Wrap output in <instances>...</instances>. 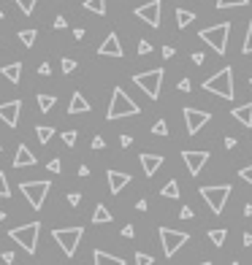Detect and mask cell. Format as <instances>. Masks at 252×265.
<instances>
[{"mask_svg":"<svg viewBox=\"0 0 252 265\" xmlns=\"http://www.w3.org/2000/svg\"><path fill=\"white\" fill-rule=\"evenodd\" d=\"M98 54L101 57H125V49H122V44H119L117 33H108L106 41L98 46Z\"/></svg>","mask_w":252,"mask_h":265,"instance_id":"obj_14","label":"cell"},{"mask_svg":"<svg viewBox=\"0 0 252 265\" xmlns=\"http://www.w3.org/2000/svg\"><path fill=\"white\" fill-rule=\"evenodd\" d=\"M38 233H41V222H30V224H22V227L8 230V238H14L27 255H33L38 246Z\"/></svg>","mask_w":252,"mask_h":265,"instance_id":"obj_5","label":"cell"},{"mask_svg":"<svg viewBox=\"0 0 252 265\" xmlns=\"http://www.w3.org/2000/svg\"><path fill=\"white\" fill-rule=\"evenodd\" d=\"M36 38H38L36 30H22L19 33V41L25 44V46H36Z\"/></svg>","mask_w":252,"mask_h":265,"instance_id":"obj_29","label":"cell"},{"mask_svg":"<svg viewBox=\"0 0 252 265\" xmlns=\"http://www.w3.org/2000/svg\"><path fill=\"white\" fill-rule=\"evenodd\" d=\"M176 87H179L182 92H190V89H193V82H190V79H182V82L176 84Z\"/></svg>","mask_w":252,"mask_h":265,"instance_id":"obj_43","label":"cell"},{"mask_svg":"<svg viewBox=\"0 0 252 265\" xmlns=\"http://www.w3.org/2000/svg\"><path fill=\"white\" fill-rule=\"evenodd\" d=\"M150 51H152V44H150V41H139V54H141V57L150 54Z\"/></svg>","mask_w":252,"mask_h":265,"instance_id":"obj_41","label":"cell"},{"mask_svg":"<svg viewBox=\"0 0 252 265\" xmlns=\"http://www.w3.org/2000/svg\"><path fill=\"white\" fill-rule=\"evenodd\" d=\"M242 241H244V246H252V233H244Z\"/></svg>","mask_w":252,"mask_h":265,"instance_id":"obj_55","label":"cell"},{"mask_svg":"<svg viewBox=\"0 0 252 265\" xmlns=\"http://www.w3.org/2000/svg\"><path fill=\"white\" fill-rule=\"evenodd\" d=\"M133 233H136L133 224H125V227H122V238H133Z\"/></svg>","mask_w":252,"mask_h":265,"instance_id":"obj_46","label":"cell"},{"mask_svg":"<svg viewBox=\"0 0 252 265\" xmlns=\"http://www.w3.org/2000/svg\"><path fill=\"white\" fill-rule=\"evenodd\" d=\"M242 51H244V54H252V22H250V27H247V36H244Z\"/></svg>","mask_w":252,"mask_h":265,"instance_id":"obj_33","label":"cell"},{"mask_svg":"<svg viewBox=\"0 0 252 265\" xmlns=\"http://www.w3.org/2000/svg\"><path fill=\"white\" fill-rule=\"evenodd\" d=\"M182 160H185L190 176H198L203 171V165L209 163V152H206V149H185V152H182Z\"/></svg>","mask_w":252,"mask_h":265,"instance_id":"obj_10","label":"cell"},{"mask_svg":"<svg viewBox=\"0 0 252 265\" xmlns=\"http://www.w3.org/2000/svg\"><path fill=\"white\" fill-rule=\"evenodd\" d=\"M141 108L136 106V100L128 95L122 87H117L111 92V103H108V111H106V117L108 119H122V117H136Z\"/></svg>","mask_w":252,"mask_h":265,"instance_id":"obj_1","label":"cell"},{"mask_svg":"<svg viewBox=\"0 0 252 265\" xmlns=\"http://www.w3.org/2000/svg\"><path fill=\"white\" fill-rule=\"evenodd\" d=\"M82 235H84V227H54L51 230V238H54V244L62 249L65 257L76 255L79 244H82Z\"/></svg>","mask_w":252,"mask_h":265,"instance_id":"obj_2","label":"cell"},{"mask_svg":"<svg viewBox=\"0 0 252 265\" xmlns=\"http://www.w3.org/2000/svg\"><path fill=\"white\" fill-rule=\"evenodd\" d=\"M160 8H163L160 0H150V3L136 8V16H139L141 22H147L150 27H160Z\"/></svg>","mask_w":252,"mask_h":265,"instance_id":"obj_11","label":"cell"},{"mask_svg":"<svg viewBox=\"0 0 252 265\" xmlns=\"http://www.w3.org/2000/svg\"><path fill=\"white\" fill-rule=\"evenodd\" d=\"M11 189H8V181H5V174H0V198H8Z\"/></svg>","mask_w":252,"mask_h":265,"instance_id":"obj_36","label":"cell"},{"mask_svg":"<svg viewBox=\"0 0 252 265\" xmlns=\"http://www.w3.org/2000/svg\"><path fill=\"white\" fill-rule=\"evenodd\" d=\"M187 238H190V235H187V233H182V230L160 227V244H163V252H165V257H174L176 252H179L182 246L187 244Z\"/></svg>","mask_w":252,"mask_h":265,"instance_id":"obj_8","label":"cell"},{"mask_svg":"<svg viewBox=\"0 0 252 265\" xmlns=\"http://www.w3.org/2000/svg\"><path fill=\"white\" fill-rule=\"evenodd\" d=\"M250 0H217V8H239V5H247Z\"/></svg>","mask_w":252,"mask_h":265,"instance_id":"obj_30","label":"cell"},{"mask_svg":"<svg viewBox=\"0 0 252 265\" xmlns=\"http://www.w3.org/2000/svg\"><path fill=\"white\" fill-rule=\"evenodd\" d=\"M231 265H242V263H231Z\"/></svg>","mask_w":252,"mask_h":265,"instance_id":"obj_59","label":"cell"},{"mask_svg":"<svg viewBox=\"0 0 252 265\" xmlns=\"http://www.w3.org/2000/svg\"><path fill=\"white\" fill-rule=\"evenodd\" d=\"M62 141H65V146H73L76 143V130H65L62 132Z\"/></svg>","mask_w":252,"mask_h":265,"instance_id":"obj_35","label":"cell"},{"mask_svg":"<svg viewBox=\"0 0 252 265\" xmlns=\"http://www.w3.org/2000/svg\"><path fill=\"white\" fill-rule=\"evenodd\" d=\"M139 160H141V168H144L147 176H154L160 171V165H163V154H154V152H144Z\"/></svg>","mask_w":252,"mask_h":265,"instance_id":"obj_15","label":"cell"},{"mask_svg":"<svg viewBox=\"0 0 252 265\" xmlns=\"http://www.w3.org/2000/svg\"><path fill=\"white\" fill-rule=\"evenodd\" d=\"M244 217H252V203L244 206Z\"/></svg>","mask_w":252,"mask_h":265,"instance_id":"obj_56","label":"cell"},{"mask_svg":"<svg viewBox=\"0 0 252 265\" xmlns=\"http://www.w3.org/2000/svg\"><path fill=\"white\" fill-rule=\"evenodd\" d=\"M76 71V62L71 60V57H65V60H62V73H73Z\"/></svg>","mask_w":252,"mask_h":265,"instance_id":"obj_38","label":"cell"},{"mask_svg":"<svg viewBox=\"0 0 252 265\" xmlns=\"http://www.w3.org/2000/svg\"><path fill=\"white\" fill-rule=\"evenodd\" d=\"M0 257H3V263H5V265H14V260H16V255H14V252H3Z\"/></svg>","mask_w":252,"mask_h":265,"instance_id":"obj_44","label":"cell"},{"mask_svg":"<svg viewBox=\"0 0 252 265\" xmlns=\"http://www.w3.org/2000/svg\"><path fill=\"white\" fill-rule=\"evenodd\" d=\"M203 89L206 92H214V95L225 97V100H233V95H236V89H233V71H231V68L217 71L214 76H209L203 82Z\"/></svg>","mask_w":252,"mask_h":265,"instance_id":"obj_3","label":"cell"},{"mask_svg":"<svg viewBox=\"0 0 252 265\" xmlns=\"http://www.w3.org/2000/svg\"><path fill=\"white\" fill-rule=\"evenodd\" d=\"M239 176H242L247 184H252V165H247V168H242V171H239Z\"/></svg>","mask_w":252,"mask_h":265,"instance_id":"obj_39","label":"cell"},{"mask_svg":"<svg viewBox=\"0 0 252 265\" xmlns=\"http://www.w3.org/2000/svg\"><path fill=\"white\" fill-rule=\"evenodd\" d=\"M36 100H38V108H41L44 114H49L51 106H54V95H38Z\"/></svg>","mask_w":252,"mask_h":265,"instance_id":"obj_27","label":"cell"},{"mask_svg":"<svg viewBox=\"0 0 252 265\" xmlns=\"http://www.w3.org/2000/svg\"><path fill=\"white\" fill-rule=\"evenodd\" d=\"M160 195H163V198H168V200H176V198H179V184H176V181H168V184H163V189H160Z\"/></svg>","mask_w":252,"mask_h":265,"instance_id":"obj_24","label":"cell"},{"mask_svg":"<svg viewBox=\"0 0 252 265\" xmlns=\"http://www.w3.org/2000/svg\"><path fill=\"white\" fill-rule=\"evenodd\" d=\"M228 36H231V22H222V25H214V27H203V30L198 33V38H201L203 44H209L217 54H225Z\"/></svg>","mask_w":252,"mask_h":265,"instance_id":"obj_4","label":"cell"},{"mask_svg":"<svg viewBox=\"0 0 252 265\" xmlns=\"http://www.w3.org/2000/svg\"><path fill=\"white\" fill-rule=\"evenodd\" d=\"M84 8L103 16V14H106V0H84Z\"/></svg>","mask_w":252,"mask_h":265,"instance_id":"obj_25","label":"cell"},{"mask_svg":"<svg viewBox=\"0 0 252 265\" xmlns=\"http://www.w3.org/2000/svg\"><path fill=\"white\" fill-rule=\"evenodd\" d=\"M38 73H41V76H49V73H51V65H49V62H44V65L38 68Z\"/></svg>","mask_w":252,"mask_h":265,"instance_id":"obj_49","label":"cell"},{"mask_svg":"<svg viewBox=\"0 0 252 265\" xmlns=\"http://www.w3.org/2000/svg\"><path fill=\"white\" fill-rule=\"evenodd\" d=\"M5 220V211H0V222H3Z\"/></svg>","mask_w":252,"mask_h":265,"instance_id":"obj_57","label":"cell"},{"mask_svg":"<svg viewBox=\"0 0 252 265\" xmlns=\"http://www.w3.org/2000/svg\"><path fill=\"white\" fill-rule=\"evenodd\" d=\"M65 27H68L65 16H57V19H54V30H65Z\"/></svg>","mask_w":252,"mask_h":265,"instance_id":"obj_45","label":"cell"},{"mask_svg":"<svg viewBox=\"0 0 252 265\" xmlns=\"http://www.w3.org/2000/svg\"><path fill=\"white\" fill-rule=\"evenodd\" d=\"M130 184V174H122V171H108V189L111 195H119L125 187Z\"/></svg>","mask_w":252,"mask_h":265,"instance_id":"obj_16","label":"cell"},{"mask_svg":"<svg viewBox=\"0 0 252 265\" xmlns=\"http://www.w3.org/2000/svg\"><path fill=\"white\" fill-rule=\"evenodd\" d=\"M119 143H122V146H130V143H133V138H130V135H119Z\"/></svg>","mask_w":252,"mask_h":265,"instance_id":"obj_51","label":"cell"},{"mask_svg":"<svg viewBox=\"0 0 252 265\" xmlns=\"http://www.w3.org/2000/svg\"><path fill=\"white\" fill-rule=\"evenodd\" d=\"M236 143H239V141H236V138H231V135H228V138H225V149H236Z\"/></svg>","mask_w":252,"mask_h":265,"instance_id":"obj_50","label":"cell"},{"mask_svg":"<svg viewBox=\"0 0 252 265\" xmlns=\"http://www.w3.org/2000/svg\"><path fill=\"white\" fill-rule=\"evenodd\" d=\"M152 132L154 135H168V125H165V119H157V122L152 125Z\"/></svg>","mask_w":252,"mask_h":265,"instance_id":"obj_32","label":"cell"},{"mask_svg":"<svg viewBox=\"0 0 252 265\" xmlns=\"http://www.w3.org/2000/svg\"><path fill=\"white\" fill-rule=\"evenodd\" d=\"M0 19H3V11H0Z\"/></svg>","mask_w":252,"mask_h":265,"instance_id":"obj_60","label":"cell"},{"mask_svg":"<svg viewBox=\"0 0 252 265\" xmlns=\"http://www.w3.org/2000/svg\"><path fill=\"white\" fill-rule=\"evenodd\" d=\"M179 217L182 220H193V217H196V211L190 209V206H182V211H179Z\"/></svg>","mask_w":252,"mask_h":265,"instance_id":"obj_40","label":"cell"},{"mask_svg":"<svg viewBox=\"0 0 252 265\" xmlns=\"http://www.w3.org/2000/svg\"><path fill=\"white\" fill-rule=\"evenodd\" d=\"M36 3H38V0H16V5L22 8V14H25V16H30V14H33Z\"/></svg>","mask_w":252,"mask_h":265,"instance_id":"obj_31","label":"cell"},{"mask_svg":"<svg viewBox=\"0 0 252 265\" xmlns=\"http://www.w3.org/2000/svg\"><path fill=\"white\" fill-rule=\"evenodd\" d=\"M136 209H139V211H147V209H150V203H147V200H139V203H136Z\"/></svg>","mask_w":252,"mask_h":265,"instance_id":"obj_54","label":"cell"},{"mask_svg":"<svg viewBox=\"0 0 252 265\" xmlns=\"http://www.w3.org/2000/svg\"><path fill=\"white\" fill-rule=\"evenodd\" d=\"M231 117L236 119V122H242L244 128H252V103H244V106H236L231 111Z\"/></svg>","mask_w":252,"mask_h":265,"instance_id":"obj_18","label":"cell"},{"mask_svg":"<svg viewBox=\"0 0 252 265\" xmlns=\"http://www.w3.org/2000/svg\"><path fill=\"white\" fill-rule=\"evenodd\" d=\"M174 54H176V49H174V46H163V57H165V60H171Z\"/></svg>","mask_w":252,"mask_h":265,"instance_id":"obj_47","label":"cell"},{"mask_svg":"<svg viewBox=\"0 0 252 265\" xmlns=\"http://www.w3.org/2000/svg\"><path fill=\"white\" fill-rule=\"evenodd\" d=\"M193 19H196V14H193V11H185V8H176V27H182V30H185V27L190 25Z\"/></svg>","mask_w":252,"mask_h":265,"instance_id":"obj_23","label":"cell"},{"mask_svg":"<svg viewBox=\"0 0 252 265\" xmlns=\"http://www.w3.org/2000/svg\"><path fill=\"white\" fill-rule=\"evenodd\" d=\"M198 265H211V263H198Z\"/></svg>","mask_w":252,"mask_h":265,"instance_id":"obj_58","label":"cell"},{"mask_svg":"<svg viewBox=\"0 0 252 265\" xmlns=\"http://www.w3.org/2000/svg\"><path fill=\"white\" fill-rule=\"evenodd\" d=\"M193 62H196V65H201V62H203V54H201V51H196V54H193Z\"/></svg>","mask_w":252,"mask_h":265,"instance_id":"obj_53","label":"cell"},{"mask_svg":"<svg viewBox=\"0 0 252 265\" xmlns=\"http://www.w3.org/2000/svg\"><path fill=\"white\" fill-rule=\"evenodd\" d=\"M68 203L79 206V203H82V195H79V192H68Z\"/></svg>","mask_w":252,"mask_h":265,"instance_id":"obj_42","label":"cell"},{"mask_svg":"<svg viewBox=\"0 0 252 265\" xmlns=\"http://www.w3.org/2000/svg\"><path fill=\"white\" fill-rule=\"evenodd\" d=\"M19 189L25 192V198H27V203L33 206V209H41L44 206V200H47V192H49V181H22L19 184Z\"/></svg>","mask_w":252,"mask_h":265,"instance_id":"obj_9","label":"cell"},{"mask_svg":"<svg viewBox=\"0 0 252 265\" xmlns=\"http://www.w3.org/2000/svg\"><path fill=\"white\" fill-rule=\"evenodd\" d=\"M93 260H95V265H125L122 257H114V255H108V252H101V249L93 252Z\"/></svg>","mask_w":252,"mask_h":265,"instance_id":"obj_20","label":"cell"},{"mask_svg":"<svg viewBox=\"0 0 252 265\" xmlns=\"http://www.w3.org/2000/svg\"><path fill=\"white\" fill-rule=\"evenodd\" d=\"M90 111V103L84 95H79V92H73L71 95V106H68V114H87Z\"/></svg>","mask_w":252,"mask_h":265,"instance_id":"obj_19","label":"cell"},{"mask_svg":"<svg viewBox=\"0 0 252 265\" xmlns=\"http://www.w3.org/2000/svg\"><path fill=\"white\" fill-rule=\"evenodd\" d=\"M36 135L41 143H49L51 135H54V128H47V125H36Z\"/></svg>","mask_w":252,"mask_h":265,"instance_id":"obj_26","label":"cell"},{"mask_svg":"<svg viewBox=\"0 0 252 265\" xmlns=\"http://www.w3.org/2000/svg\"><path fill=\"white\" fill-rule=\"evenodd\" d=\"M250 84H252V79H250Z\"/></svg>","mask_w":252,"mask_h":265,"instance_id":"obj_61","label":"cell"},{"mask_svg":"<svg viewBox=\"0 0 252 265\" xmlns=\"http://www.w3.org/2000/svg\"><path fill=\"white\" fill-rule=\"evenodd\" d=\"M198 192H201V198L206 200V206L211 209V214H222V209H225L233 189L228 187V184H217V187H201Z\"/></svg>","mask_w":252,"mask_h":265,"instance_id":"obj_7","label":"cell"},{"mask_svg":"<svg viewBox=\"0 0 252 265\" xmlns=\"http://www.w3.org/2000/svg\"><path fill=\"white\" fill-rule=\"evenodd\" d=\"M19 114H22V100L0 103V119H3L8 128H16V125H19Z\"/></svg>","mask_w":252,"mask_h":265,"instance_id":"obj_13","label":"cell"},{"mask_svg":"<svg viewBox=\"0 0 252 265\" xmlns=\"http://www.w3.org/2000/svg\"><path fill=\"white\" fill-rule=\"evenodd\" d=\"M133 257H136V265H152L154 263V257L152 255H144V252H136Z\"/></svg>","mask_w":252,"mask_h":265,"instance_id":"obj_34","label":"cell"},{"mask_svg":"<svg viewBox=\"0 0 252 265\" xmlns=\"http://www.w3.org/2000/svg\"><path fill=\"white\" fill-rule=\"evenodd\" d=\"M27 165H36V154H33L25 143H19V146H16V154H14V168H27Z\"/></svg>","mask_w":252,"mask_h":265,"instance_id":"obj_17","label":"cell"},{"mask_svg":"<svg viewBox=\"0 0 252 265\" xmlns=\"http://www.w3.org/2000/svg\"><path fill=\"white\" fill-rule=\"evenodd\" d=\"M111 220H114V217L108 214L106 206H95V214H93V222H95V224H108Z\"/></svg>","mask_w":252,"mask_h":265,"instance_id":"obj_22","label":"cell"},{"mask_svg":"<svg viewBox=\"0 0 252 265\" xmlns=\"http://www.w3.org/2000/svg\"><path fill=\"white\" fill-rule=\"evenodd\" d=\"M3 76L8 79L11 84H19V79H22V62H11V65H3Z\"/></svg>","mask_w":252,"mask_h":265,"instance_id":"obj_21","label":"cell"},{"mask_svg":"<svg viewBox=\"0 0 252 265\" xmlns=\"http://www.w3.org/2000/svg\"><path fill=\"white\" fill-rule=\"evenodd\" d=\"M93 149H106V141L98 135V138H93Z\"/></svg>","mask_w":252,"mask_h":265,"instance_id":"obj_48","label":"cell"},{"mask_svg":"<svg viewBox=\"0 0 252 265\" xmlns=\"http://www.w3.org/2000/svg\"><path fill=\"white\" fill-rule=\"evenodd\" d=\"M73 38H76V41H82V38H84V30H82V27H76V30H73Z\"/></svg>","mask_w":252,"mask_h":265,"instance_id":"obj_52","label":"cell"},{"mask_svg":"<svg viewBox=\"0 0 252 265\" xmlns=\"http://www.w3.org/2000/svg\"><path fill=\"white\" fill-rule=\"evenodd\" d=\"M225 230H220V227H217V230H209V241H211V244H214V246H222V244H225Z\"/></svg>","mask_w":252,"mask_h":265,"instance_id":"obj_28","label":"cell"},{"mask_svg":"<svg viewBox=\"0 0 252 265\" xmlns=\"http://www.w3.org/2000/svg\"><path fill=\"white\" fill-rule=\"evenodd\" d=\"M133 84L144 92L150 100H157L160 97V84H163V68H154V71H147V73H136Z\"/></svg>","mask_w":252,"mask_h":265,"instance_id":"obj_6","label":"cell"},{"mask_svg":"<svg viewBox=\"0 0 252 265\" xmlns=\"http://www.w3.org/2000/svg\"><path fill=\"white\" fill-rule=\"evenodd\" d=\"M209 111H201V108H185V125H187V135H198V130L209 122Z\"/></svg>","mask_w":252,"mask_h":265,"instance_id":"obj_12","label":"cell"},{"mask_svg":"<svg viewBox=\"0 0 252 265\" xmlns=\"http://www.w3.org/2000/svg\"><path fill=\"white\" fill-rule=\"evenodd\" d=\"M47 171H49V174H62V163H60V160H49Z\"/></svg>","mask_w":252,"mask_h":265,"instance_id":"obj_37","label":"cell"}]
</instances>
